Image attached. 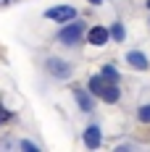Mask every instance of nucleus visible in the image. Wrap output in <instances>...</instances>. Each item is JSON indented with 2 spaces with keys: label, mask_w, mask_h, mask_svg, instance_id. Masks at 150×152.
Returning <instances> with one entry per match:
<instances>
[{
  "label": "nucleus",
  "mask_w": 150,
  "mask_h": 152,
  "mask_svg": "<svg viewBox=\"0 0 150 152\" xmlns=\"http://www.w3.org/2000/svg\"><path fill=\"white\" fill-rule=\"evenodd\" d=\"M11 3H13V0H0V8H3V5H11Z\"/></svg>",
  "instance_id": "14"
},
{
  "label": "nucleus",
  "mask_w": 150,
  "mask_h": 152,
  "mask_svg": "<svg viewBox=\"0 0 150 152\" xmlns=\"http://www.w3.org/2000/svg\"><path fill=\"white\" fill-rule=\"evenodd\" d=\"M126 61H129V66H134L137 71H145V68H148V58H145L142 53H137V50L126 55Z\"/></svg>",
  "instance_id": "8"
},
{
  "label": "nucleus",
  "mask_w": 150,
  "mask_h": 152,
  "mask_svg": "<svg viewBox=\"0 0 150 152\" xmlns=\"http://www.w3.org/2000/svg\"><path fill=\"white\" fill-rule=\"evenodd\" d=\"M5 118H8V113H5V110H3V105H0V123L5 121Z\"/></svg>",
  "instance_id": "13"
},
{
  "label": "nucleus",
  "mask_w": 150,
  "mask_h": 152,
  "mask_svg": "<svg viewBox=\"0 0 150 152\" xmlns=\"http://www.w3.org/2000/svg\"><path fill=\"white\" fill-rule=\"evenodd\" d=\"M108 37H113L116 42H121V39H124V26H121V24H113L111 31H108Z\"/></svg>",
  "instance_id": "10"
},
{
  "label": "nucleus",
  "mask_w": 150,
  "mask_h": 152,
  "mask_svg": "<svg viewBox=\"0 0 150 152\" xmlns=\"http://www.w3.org/2000/svg\"><path fill=\"white\" fill-rule=\"evenodd\" d=\"M137 118L142 123H150V105H142L140 110H137Z\"/></svg>",
  "instance_id": "11"
},
{
  "label": "nucleus",
  "mask_w": 150,
  "mask_h": 152,
  "mask_svg": "<svg viewBox=\"0 0 150 152\" xmlns=\"http://www.w3.org/2000/svg\"><path fill=\"white\" fill-rule=\"evenodd\" d=\"M84 144L95 150V147H100V129L98 126H87V131H84Z\"/></svg>",
  "instance_id": "6"
},
{
  "label": "nucleus",
  "mask_w": 150,
  "mask_h": 152,
  "mask_svg": "<svg viewBox=\"0 0 150 152\" xmlns=\"http://www.w3.org/2000/svg\"><path fill=\"white\" fill-rule=\"evenodd\" d=\"M45 16L50 18V21H61V24H66V21H71L76 13H74V8H71V5H55V8L45 11Z\"/></svg>",
  "instance_id": "4"
},
{
  "label": "nucleus",
  "mask_w": 150,
  "mask_h": 152,
  "mask_svg": "<svg viewBox=\"0 0 150 152\" xmlns=\"http://www.w3.org/2000/svg\"><path fill=\"white\" fill-rule=\"evenodd\" d=\"M82 34H84V24H82V21H71V24L66 21V26L61 29L58 39L63 42V45H76Z\"/></svg>",
  "instance_id": "2"
},
{
  "label": "nucleus",
  "mask_w": 150,
  "mask_h": 152,
  "mask_svg": "<svg viewBox=\"0 0 150 152\" xmlns=\"http://www.w3.org/2000/svg\"><path fill=\"white\" fill-rule=\"evenodd\" d=\"M74 97H76V102H79V107H82L84 113H90V110H92V100H90V94L82 89V87H76V89H74Z\"/></svg>",
  "instance_id": "7"
},
{
  "label": "nucleus",
  "mask_w": 150,
  "mask_h": 152,
  "mask_svg": "<svg viewBox=\"0 0 150 152\" xmlns=\"http://www.w3.org/2000/svg\"><path fill=\"white\" fill-rule=\"evenodd\" d=\"M45 68H47V74L55 76V79H69L71 76V66L66 61H61V58H47Z\"/></svg>",
  "instance_id": "3"
},
{
  "label": "nucleus",
  "mask_w": 150,
  "mask_h": 152,
  "mask_svg": "<svg viewBox=\"0 0 150 152\" xmlns=\"http://www.w3.org/2000/svg\"><path fill=\"white\" fill-rule=\"evenodd\" d=\"M21 147H24V150H29V152H37V147H34L32 142H21Z\"/></svg>",
  "instance_id": "12"
},
{
  "label": "nucleus",
  "mask_w": 150,
  "mask_h": 152,
  "mask_svg": "<svg viewBox=\"0 0 150 152\" xmlns=\"http://www.w3.org/2000/svg\"><path fill=\"white\" fill-rule=\"evenodd\" d=\"M103 76L105 79H111V81H119V71H116V66H103Z\"/></svg>",
  "instance_id": "9"
},
{
  "label": "nucleus",
  "mask_w": 150,
  "mask_h": 152,
  "mask_svg": "<svg viewBox=\"0 0 150 152\" xmlns=\"http://www.w3.org/2000/svg\"><path fill=\"white\" fill-rule=\"evenodd\" d=\"M148 8H150V0H148Z\"/></svg>",
  "instance_id": "16"
},
{
  "label": "nucleus",
  "mask_w": 150,
  "mask_h": 152,
  "mask_svg": "<svg viewBox=\"0 0 150 152\" xmlns=\"http://www.w3.org/2000/svg\"><path fill=\"white\" fill-rule=\"evenodd\" d=\"M90 3H92V5H100V0H90Z\"/></svg>",
  "instance_id": "15"
},
{
  "label": "nucleus",
  "mask_w": 150,
  "mask_h": 152,
  "mask_svg": "<svg viewBox=\"0 0 150 152\" xmlns=\"http://www.w3.org/2000/svg\"><path fill=\"white\" fill-rule=\"evenodd\" d=\"M87 39H90L92 45H105L108 42V29L105 26H92L90 34H87Z\"/></svg>",
  "instance_id": "5"
},
{
  "label": "nucleus",
  "mask_w": 150,
  "mask_h": 152,
  "mask_svg": "<svg viewBox=\"0 0 150 152\" xmlns=\"http://www.w3.org/2000/svg\"><path fill=\"white\" fill-rule=\"evenodd\" d=\"M90 92L95 94V97H100V100H105V102H116L119 100V87H116V81H111V79H105L103 74L100 76H92L90 79Z\"/></svg>",
  "instance_id": "1"
}]
</instances>
